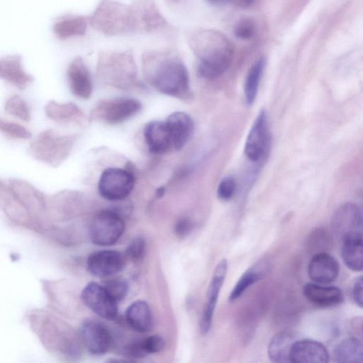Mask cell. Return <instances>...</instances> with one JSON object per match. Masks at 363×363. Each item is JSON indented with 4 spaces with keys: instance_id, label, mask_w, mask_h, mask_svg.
<instances>
[{
    "instance_id": "6da1fadb",
    "label": "cell",
    "mask_w": 363,
    "mask_h": 363,
    "mask_svg": "<svg viewBox=\"0 0 363 363\" xmlns=\"http://www.w3.org/2000/svg\"><path fill=\"white\" fill-rule=\"evenodd\" d=\"M142 65L147 80L157 91L183 100L189 98L188 70L176 50L145 52L142 56Z\"/></svg>"
},
{
    "instance_id": "7a4b0ae2",
    "label": "cell",
    "mask_w": 363,
    "mask_h": 363,
    "mask_svg": "<svg viewBox=\"0 0 363 363\" xmlns=\"http://www.w3.org/2000/svg\"><path fill=\"white\" fill-rule=\"evenodd\" d=\"M188 43L197 59L196 72L203 79H213L230 67L233 48L228 38L213 29H198L188 34Z\"/></svg>"
},
{
    "instance_id": "3957f363",
    "label": "cell",
    "mask_w": 363,
    "mask_h": 363,
    "mask_svg": "<svg viewBox=\"0 0 363 363\" xmlns=\"http://www.w3.org/2000/svg\"><path fill=\"white\" fill-rule=\"evenodd\" d=\"M89 17V25L99 33L116 36L138 33L133 8L115 0H101Z\"/></svg>"
},
{
    "instance_id": "277c9868",
    "label": "cell",
    "mask_w": 363,
    "mask_h": 363,
    "mask_svg": "<svg viewBox=\"0 0 363 363\" xmlns=\"http://www.w3.org/2000/svg\"><path fill=\"white\" fill-rule=\"evenodd\" d=\"M74 140V135H61L46 129L30 142L28 152L34 160L56 167L68 157Z\"/></svg>"
},
{
    "instance_id": "5b68a950",
    "label": "cell",
    "mask_w": 363,
    "mask_h": 363,
    "mask_svg": "<svg viewBox=\"0 0 363 363\" xmlns=\"http://www.w3.org/2000/svg\"><path fill=\"white\" fill-rule=\"evenodd\" d=\"M98 72L105 79L116 82L134 80L137 67L131 50L101 52Z\"/></svg>"
},
{
    "instance_id": "8992f818",
    "label": "cell",
    "mask_w": 363,
    "mask_h": 363,
    "mask_svg": "<svg viewBox=\"0 0 363 363\" xmlns=\"http://www.w3.org/2000/svg\"><path fill=\"white\" fill-rule=\"evenodd\" d=\"M124 229V221L118 213L104 210L97 213L92 220L89 235L93 243L108 246L118 240Z\"/></svg>"
},
{
    "instance_id": "52a82bcc",
    "label": "cell",
    "mask_w": 363,
    "mask_h": 363,
    "mask_svg": "<svg viewBox=\"0 0 363 363\" xmlns=\"http://www.w3.org/2000/svg\"><path fill=\"white\" fill-rule=\"evenodd\" d=\"M331 228L335 237L343 242L348 239L362 238V214L358 206L347 202L335 211Z\"/></svg>"
},
{
    "instance_id": "ba28073f",
    "label": "cell",
    "mask_w": 363,
    "mask_h": 363,
    "mask_svg": "<svg viewBox=\"0 0 363 363\" xmlns=\"http://www.w3.org/2000/svg\"><path fill=\"white\" fill-rule=\"evenodd\" d=\"M135 177L127 169L110 167L101 175L98 189L100 195L108 201H121L125 199L132 191Z\"/></svg>"
},
{
    "instance_id": "9c48e42d",
    "label": "cell",
    "mask_w": 363,
    "mask_h": 363,
    "mask_svg": "<svg viewBox=\"0 0 363 363\" xmlns=\"http://www.w3.org/2000/svg\"><path fill=\"white\" fill-rule=\"evenodd\" d=\"M138 33H156L170 31L172 26L159 9L155 0H133L131 3Z\"/></svg>"
},
{
    "instance_id": "30bf717a",
    "label": "cell",
    "mask_w": 363,
    "mask_h": 363,
    "mask_svg": "<svg viewBox=\"0 0 363 363\" xmlns=\"http://www.w3.org/2000/svg\"><path fill=\"white\" fill-rule=\"evenodd\" d=\"M141 104L137 99L121 97L101 101L94 111L97 118L108 124H118L137 114Z\"/></svg>"
},
{
    "instance_id": "8fae6325",
    "label": "cell",
    "mask_w": 363,
    "mask_h": 363,
    "mask_svg": "<svg viewBox=\"0 0 363 363\" xmlns=\"http://www.w3.org/2000/svg\"><path fill=\"white\" fill-rule=\"evenodd\" d=\"M82 300L98 315L112 320L118 313L117 301L107 292L103 285L90 282L83 289Z\"/></svg>"
},
{
    "instance_id": "7c38bea8",
    "label": "cell",
    "mask_w": 363,
    "mask_h": 363,
    "mask_svg": "<svg viewBox=\"0 0 363 363\" xmlns=\"http://www.w3.org/2000/svg\"><path fill=\"white\" fill-rule=\"evenodd\" d=\"M269 130L264 110L257 116L245 145V154L252 162H257L267 152L269 145Z\"/></svg>"
},
{
    "instance_id": "4fadbf2b",
    "label": "cell",
    "mask_w": 363,
    "mask_h": 363,
    "mask_svg": "<svg viewBox=\"0 0 363 363\" xmlns=\"http://www.w3.org/2000/svg\"><path fill=\"white\" fill-rule=\"evenodd\" d=\"M227 271V260H220L216 267L207 291L206 301L200 323V329L202 334L207 333L211 328L215 308Z\"/></svg>"
},
{
    "instance_id": "5bb4252c",
    "label": "cell",
    "mask_w": 363,
    "mask_h": 363,
    "mask_svg": "<svg viewBox=\"0 0 363 363\" xmlns=\"http://www.w3.org/2000/svg\"><path fill=\"white\" fill-rule=\"evenodd\" d=\"M79 331L82 342L90 353L101 355L108 352L111 337L103 324L95 320H86L82 324Z\"/></svg>"
},
{
    "instance_id": "9a60e30c",
    "label": "cell",
    "mask_w": 363,
    "mask_h": 363,
    "mask_svg": "<svg viewBox=\"0 0 363 363\" xmlns=\"http://www.w3.org/2000/svg\"><path fill=\"white\" fill-rule=\"evenodd\" d=\"M125 266V258L116 250H103L91 254L87 259L89 272L98 277H108L116 274Z\"/></svg>"
},
{
    "instance_id": "2e32d148",
    "label": "cell",
    "mask_w": 363,
    "mask_h": 363,
    "mask_svg": "<svg viewBox=\"0 0 363 363\" xmlns=\"http://www.w3.org/2000/svg\"><path fill=\"white\" fill-rule=\"evenodd\" d=\"M0 79L19 90L26 89L34 81V77L23 68L20 55L0 57Z\"/></svg>"
},
{
    "instance_id": "e0dca14e",
    "label": "cell",
    "mask_w": 363,
    "mask_h": 363,
    "mask_svg": "<svg viewBox=\"0 0 363 363\" xmlns=\"http://www.w3.org/2000/svg\"><path fill=\"white\" fill-rule=\"evenodd\" d=\"M67 79L72 93L77 97L87 99L92 93L91 73L84 60L76 57L67 69Z\"/></svg>"
},
{
    "instance_id": "ac0fdd59",
    "label": "cell",
    "mask_w": 363,
    "mask_h": 363,
    "mask_svg": "<svg viewBox=\"0 0 363 363\" xmlns=\"http://www.w3.org/2000/svg\"><path fill=\"white\" fill-rule=\"evenodd\" d=\"M337 259L326 252L315 253L307 268L308 275L315 283L328 284L334 281L339 274Z\"/></svg>"
},
{
    "instance_id": "d6986e66",
    "label": "cell",
    "mask_w": 363,
    "mask_h": 363,
    "mask_svg": "<svg viewBox=\"0 0 363 363\" xmlns=\"http://www.w3.org/2000/svg\"><path fill=\"white\" fill-rule=\"evenodd\" d=\"M329 354L320 342L309 339L296 340L291 349L290 362L296 363H326Z\"/></svg>"
},
{
    "instance_id": "ffe728a7",
    "label": "cell",
    "mask_w": 363,
    "mask_h": 363,
    "mask_svg": "<svg viewBox=\"0 0 363 363\" xmlns=\"http://www.w3.org/2000/svg\"><path fill=\"white\" fill-rule=\"evenodd\" d=\"M303 294L311 303L322 308L339 305L344 298L343 294L338 287L315 282L306 284L303 288Z\"/></svg>"
},
{
    "instance_id": "44dd1931",
    "label": "cell",
    "mask_w": 363,
    "mask_h": 363,
    "mask_svg": "<svg viewBox=\"0 0 363 363\" xmlns=\"http://www.w3.org/2000/svg\"><path fill=\"white\" fill-rule=\"evenodd\" d=\"M88 25V16L65 14L55 20L52 26V32L57 39L64 41L85 35Z\"/></svg>"
},
{
    "instance_id": "7402d4cb",
    "label": "cell",
    "mask_w": 363,
    "mask_h": 363,
    "mask_svg": "<svg viewBox=\"0 0 363 363\" xmlns=\"http://www.w3.org/2000/svg\"><path fill=\"white\" fill-rule=\"evenodd\" d=\"M172 142V147L182 149L191 138L194 130V121L186 113L177 111L170 114L165 121Z\"/></svg>"
},
{
    "instance_id": "603a6c76",
    "label": "cell",
    "mask_w": 363,
    "mask_h": 363,
    "mask_svg": "<svg viewBox=\"0 0 363 363\" xmlns=\"http://www.w3.org/2000/svg\"><path fill=\"white\" fill-rule=\"evenodd\" d=\"M144 137L148 150L152 154L162 155L172 148L165 121L149 122L145 127Z\"/></svg>"
},
{
    "instance_id": "cb8c5ba5",
    "label": "cell",
    "mask_w": 363,
    "mask_h": 363,
    "mask_svg": "<svg viewBox=\"0 0 363 363\" xmlns=\"http://www.w3.org/2000/svg\"><path fill=\"white\" fill-rule=\"evenodd\" d=\"M8 184L23 203L31 208H42L45 203V196L30 182L21 179H9Z\"/></svg>"
},
{
    "instance_id": "d4e9b609",
    "label": "cell",
    "mask_w": 363,
    "mask_h": 363,
    "mask_svg": "<svg viewBox=\"0 0 363 363\" xmlns=\"http://www.w3.org/2000/svg\"><path fill=\"white\" fill-rule=\"evenodd\" d=\"M296 340L295 334L291 331H281L276 334L268 346V355L271 361L277 363L290 362L291 349Z\"/></svg>"
},
{
    "instance_id": "484cf974",
    "label": "cell",
    "mask_w": 363,
    "mask_h": 363,
    "mask_svg": "<svg viewBox=\"0 0 363 363\" xmlns=\"http://www.w3.org/2000/svg\"><path fill=\"white\" fill-rule=\"evenodd\" d=\"M128 324L136 331L145 333L152 326V316L148 304L143 301L133 303L126 310Z\"/></svg>"
},
{
    "instance_id": "4316f807",
    "label": "cell",
    "mask_w": 363,
    "mask_h": 363,
    "mask_svg": "<svg viewBox=\"0 0 363 363\" xmlns=\"http://www.w3.org/2000/svg\"><path fill=\"white\" fill-rule=\"evenodd\" d=\"M334 359L340 363H362L363 362L362 343L358 338L350 337L335 345Z\"/></svg>"
},
{
    "instance_id": "83f0119b",
    "label": "cell",
    "mask_w": 363,
    "mask_h": 363,
    "mask_svg": "<svg viewBox=\"0 0 363 363\" xmlns=\"http://www.w3.org/2000/svg\"><path fill=\"white\" fill-rule=\"evenodd\" d=\"M45 113L50 120L58 123L76 121L82 118L80 109L73 103H60L54 100L48 101Z\"/></svg>"
},
{
    "instance_id": "f1b7e54d",
    "label": "cell",
    "mask_w": 363,
    "mask_h": 363,
    "mask_svg": "<svg viewBox=\"0 0 363 363\" xmlns=\"http://www.w3.org/2000/svg\"><path fill=\"white\" fill-rule=\"evenodd\" d=\"M362 238L342 242L341 255L345 264L351 270L361 272L363 268Z\"/></svg>"
},
{
    "instance_id": "f546056e",
    "label": "cell",
    "mask_w": 363,
    "mask_h": 363,
    "mask_svg": "<svg viewBox=\"0 0 363 363\" xmlns=\"http://www.w3.org/2000/svg\"><path fill=\"white\" fill-rule=\"evenodd\" d=\"M264 57H259L250 68L244 86V94L247 104L254 103L259 89V82L265 67Z\"/></svg>"
},
{
    "instance_id": "4dcf8cb0",
    "label": "cell",
    "mask_w": 363,
    "mask_h": 363,
    "mask_svg": "<svg viewBox=\"0 0 363 363\" xmlns=\"http://www.w3.org/2000/svg\"><path fill=\"white\" fill-rule=\"evenodd\" d=\"M265 265L262 263L257 264L246 270L240 277L229 296L230 301H234L254 283L259 281L265 273Z\"/></svg>"
},
{
    "instance_id": "1f68e13d",
    "label": "cell",
    "mask_w": 363,
    "mask_h": 363,
    "mask_svg": "<svg viewBox=\"0 0 363 363\" xmlns=\"http://www.w3.org/2000/svg\"><path fill=\"white\" fill-rule=\"evenodd\" d=\"M4 111L8 114L29 122L31 120L30 107L27 101L19 95H13L6 101Z\"/></svg>"
},
{
    "instance_id": "d6a6232c",
    "label": "cell",
    "mask_w": 363,
    "mask_h": 363,
    "mask_svg": "<svg viewBox=\"0 0 363 363\" xmlns=\"http://www.w3.org/2000/svg\"><path fill=\"white\" fill-rule=\"evenodd\" d=\"M0 132L15 139L27 140L32 137L31 132L23 125L2 118H0Z\"/></svg>"
},
{
    "instance_id": "836d02e7",
    "label": "cell",
    "mask_w": 363,
    "mask_h": 363,
    "mask_svg": "<svg viewBox=\"0 0 363 363\" xmlns=\"http://www.w3.org/2000/svg\"><path fill=\"white\" fill-rule=\"evenodd\" d=\"M103 286L117 302L123 299L128 291V282L121 277L108 279Z\"/></svg>"
},
{
    "instance_id": "e575fe53",
    "label": "cell",
    "mask_w": 363,
    "mask_h": 363,
    "mask_svg": "<svg viewBox=\"0 0 363 363\" xmlns=\"http://www.w3.org/2000/svg\"><path fill=\"white\" fill-rule=\"evenodd\" d=\"M235 36L240 40L251 39L255 32L254 22L250 18L240 19L234 27Z\"/></svg>"
},
{
    "instance_id": "d590c367",
    "label": "cell",
    "mask_w": 363,
    "mask_h": 363,
    "mask_svg": "<svg viewBox=\"0 0 363 363\" xmlns=\"http://www.w3.org/2000/svg\"><path fill=\"white\" fill-rule=\"evenodd\" d=\"M146 244L143 238H135L126 249V255L133 261L141 260L145 253Z\"/></svg>"
},
{
    "instance_id": "8d00e7d4",
    "label": "cell",
    "mask_w": 363,
    "mask_h": 363,
    "mask_svg": "<svg viewBox=\"0 0 363 363\" xmlns=\"http://www.w3.org/2000/svg\"><path fill=\"white\" fill-rule=\"evenodd\" d=\"M236 182L232 177L223 178L219 183L217 194L219 199L223 201L229 200L235 194Z\"/></svg>"
},
{
    "instance_id": "74e56055",
    "label": "cell",
    "mask_w": 363,
    "mask_h": 363,
    "mask_svg": "<svg viewBox=\"0 0 363 363\" xmlns=\"http://www.w3.org/2000/svg\"><path fill=\"white\" fill-rule=\"evenodd\" d=\"M330 238L326 232L318 230L311 235L310 245H312V248L314 250H317L315 253L325 252L324 250L330 247V244H331Z\"/></svg>"
},
{
    "instance_id": "f35d334b",
    "label": "cell",
    "mask_w": 363,
    "mask_h": 363,
    "mask_svg": "<svg viewBox=\"0 0 363 363\" xmlns=\"http://www.w3.org/2000/svg\"><path fill=\"white\" fill-rule=\"evenodd\" d=\"M141 341L146 355L160 352L164 347V339L156 335L143 339Z\"/></svg>"
},
{
    "instance_id": "ab89813d",
    "label": "cell",
    "mask_w": 363,
    "mask_h": 363,
    "mask_svg": "<svg viewBox=\"0 0 363 363\" xmlns=\"http://www.w3.org/2000/svg\"><path fill=\"white\" fill-rule=\"evenodd\" d=\"M194 228L192 221L187 218H182L177 222L174 230L176 234L183 238L189 235Z\"/></svg>"
},
{
    "instance_id": "60d3db41",
    "label": "cell",
    "mask_w": 363,
    "mask_h": 363,
    "mask_svg": "<svg viewBox=\"0 0 363 363\" xmlns=\"http://www.w3.org/2000/svg\"><path fill=\"white\" fill-rule=\"evenodd\" d=\"M362 285H363V281H362V277L360 276L358 278L356 279L355 281L354 282L352 289V296L354 301L355 303L359 306L360 308H362Z\"/></svg>"
},
{
    "instance_id": "b9f144b4",
    "label": "cell",
    "mask_w": 363,
    "mask_h": 363,
    "mask_svg": "<svg viewBox=\"0 0 363 363\" xmlns=\"http://www.w3.org/2000/svg\"><path fill=\"white\" fill-rule=\"evenodd\" d=\"M208 4L213 6H223L227 4L230 0H206Z\"/></svg>"
},
{
    "instance_id": "7bdbcfd3",
    "label": "cell",
    "mask_w": 363,
    "mask_h": 363,
    "mask_svg": "<svg viewBox=\"0 0 363 363\" xmlns=\"http://www.w3.org/2000/svg\"><path fill=\"white\" fill-rule=\"evenodd\" d=\"M240 4L244 6H250L252 4L254 0H239Z\"/></svg>"
},
{
    "instance_id": "ee69618b",
    "label": "cell",
    "mask_w": 363,
    "mask_h": 363,
    "mask_svg": "<svg viewBox=\"0 0 363 363\" xmlns=\"http://www.w3.org/2000/svg\"><path fill=\"white\" fill-rule=\"evenodd\" d=\"M164 187H160V188H159V189L157 190V195L159 197L162 196V195L164 194Z\"/></svg>"
}]
</instances>
